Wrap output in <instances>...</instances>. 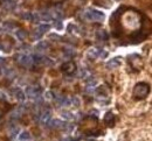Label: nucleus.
<instances>
[{
  "label": "nucleus",
  "mask_w": 152,
  "mask_h": 141,
  "mask_svg": "<svg viewBox=\"0 0 152 141\" xmlns=\"http://www.w3.org/2000/svg\"><path fill=\"white\" fill-rule=\"evenodd\" d=\"M150 92V85L147 83L141 82V83H137L133 87V96L136 99H144L149 96Z\"/></svg>",
  "instance_id": "1"
},
{
  "label": "nucleus",
  "mask_w": 152,
  "mask_h": 141,
  "mask_svg": "<svg viewBox=\"0 0 152 141\" xmlns=\"http://www.w3.org/2000/svg\"><path fill=\"white\" fill-rule=\"evenodd\" d=\"M1 49H3V46H1V44H0V50H1Z\"/></svg>",
  "instance_id": "36"
},
{
  "label": "nucleus",
  "mask_w": 152,
  "mask_h": 141,
  "mask_svg": "<svg viewBox=\"0 0 152 141\" xmlns=\"http://www.w3.org/2000/svg\"><path fill=\"white\" fill-rule=\"evenodd\" d=\"M84 17L87 20H90V21H103L105 18L103 12H99L96 9H88L84 13Z\"/></svg>",
  "instance_id": "3"
},
{
  "label": "nucleus",
  "mask_w": 152,
  "mask_h": 141,
  "mask_svg": "<svg viewBox=\"0 0 152 141\" xmlns=\"http://www.w3.org/2000/svg\"><path fill=\"white\" fill-rule=\"evenodd\" d=\"M80 104H81V101H80V99L77 98V97H73V98H70V105H73V106H80Z\"/></svg>",
  "instance_id": "26"
},
{
  "label": "nucleus",
  "mask_w": 152,
  "mask_h": 141,
  "mask_svg": "<svg viewBox=\"0 0 152 141\" xmlns=\"http://www.w3.org/2000/svg\"><path fill=\"white\" fill-rule=\"evenodd\" d=\"M99 53H101V49H97V48H93V49H89L88 51V57L90 60H95L97 57H99Z\"/></svg>",
  "instance_id": "13"
},
{
  "label": "nucleus",
  "mask_w": 152,
  "mask_h": 141,
  "mask_svg": "<svg viewBox=\"0 0 152 141\" xmlns=\"http://www.w3.org/2000/svg\"><path fill=\"white\" fill-rule=\"evenodd\" d=\"M5 58H3V57H0V64H5Z\"/></svg>",
  "instance_id": "34"
},
{
  "label": "nucleus",
  "mask_w": 152,
  "mask_h": 141,
  "mask_svg": "<svg viewBox=\"0 0 152 141\" xmlns=\"http://www.w3.org/2000/svg\"><path fill=\"white\" fill-rule=\"evenodd\" d=\"M55 27L57 29H61L62 28V21L61 20H55Z\"/></svg>",
  "instance_id": "31"
},
{
  "label": "nucleus",
  "mask_w": 152,
  "mask_h": 141,
  "mask_svg": "<svg viewBox=\"0 0 152 141\" xmlns=\"http://www.w3.org/2000/svg\"><path fill=\"white\" fill-rule=\"evenodd\" d=\"M48 47H49V43L47 41H41V42L37 43V46H36L35 49H36L37 53H42V51H45Z\"/></svg>",
  "instance_id": "16"
},
{
  "label": "nucleus",
  "mask_w": 152,
  "mask_h": 141,
  "mask_svg": "<svg viewBox=\"0 0 152 141\" xmlns=\"http://www.w3.org/2000/svg\"><path fill=\"white\" fill-rule=\"evenodd\" d=\"M23 111H25V107L23 106H20V107H18V109H15L13 112L11 113V115H9V119L12 120V121H17L18 119H20L21 118V115H22V113H23Z\"/></svg>",
  "instance_id": "7"
},
{
  "label": "nucleus",
  "mask_w": 152,
  "mask_h": 141,
  "mask_svg": "<svg viewBox=\"0 0 152 141\" xmlns=\"http://www.w3.org/2000/svg\"><path fill=\"white\" fill-rule=\"evenodd\" d=\"M63 54H65L67 57H73V56H75V50L71 48H66L63 50Z\"/></svg>",
  "instance_id": "24"
},
{
  "label": "nucleus",
  "mask_w": 152,
  "mask_h": 141,
  "mask_svg": "<svg viewBox=\"0 0 152 141\" xmlns=\"http://www.w3.org/2000/svg\"><path fill=\"white\" fill-rule=\"evenodd\" d=\"M20 17H21V19L26 20V21H32V13H29V12H25V13H22V14H21Z\"/></svg>",
  "instance_id": "25"
},
{
  "label": "nucleus",
  "mask_w": 152,
  "mask_h": 141,
  "mask_svg": "<svg viewBox=\"0 0 152 141\" xmlns=\"http://www.w3.org/2000/svg\"><path fill=\"white\" fill-rule=\"evenodd\" d=\"M19 140H20V141H29V140H31V134H29V132L25 131V132L20 133Z\"/></svg>",
  "instance_id": "23"
},
{
  "label": "nucleus",
  "mask_w": 152,
  "mask_h": 141,
  "mask_svg": "<svg viewBox=\"0 0 152 141\" xmlns=\"http://www.w3.org/2000/svg\"><path fill=\"white\" fill-rule=\"evenodd\" d=\"M96 36H97L98 40H101V41H107V40H108V33H107L104 29L98 30V32L96 33Z\"/></svg>",
  "instance_id": "18"
},
{
  "label": "nucleus",
  "mask_w": 152,
  "mask_h": 141,
  "mask_svg": "<svg viewBox=\"0 0 152 141\" xmlns=\"http://www.w3.org/2000/svg\"><path fill=\"white\" fill-rule=\"evenodd\" d=\"M61 70H62V72H65L67 75H73L76 70V66H75L74 62L69 61V62H66L65 64H62Z\"/></svg>",
  "instance_id": "6"
},
{
  "label": "nucleus",
  "mask_w": 152,
  "mask_h": 141,
  "mask_svg": "<svg viewBox=\"0 0 152 141\" xmlns=\"http://www.w3.org/2000/svg\"><path fill=\"white\" fill-rule=\"evenodd\" d=\"M4 6H5V8H7V9H14L15 6H17L15 0H5Z\"/></svg>",
  "instance_id": "21"
},
{
  "label": "nucleus",
  "mask_w": 152,
  "mask_h": 141,
  "mask_svg": "<svg viewBox=\"0 0 152 141\" xmlns=\"http://www.w3.org/2000/svg\"><path fill=\"white\" fill-rule=\"evenodd\" d=\"M61 117H62L63 119L68 120V121H70V120H74V119H75V115H74L71 112H69V111H63V112L61 113Z\"/></svg>",
  "instance_id": "20"
},
{
  "label": "nucleus",
  "mask_w": 152,
  "mask_h": 141,
  "mask_svg": "<svg viewBox=\"0 0 152 141\" xmlns=\"http://www.w3.org/2000/svg\"><path fill=\"white\" fill-rule=\"evenodd\" d=\"M62 141H76L75 139H71V138H68V139H65V140H62Z\"/></svg>",
  "instance_id": "35"
},
{
  "label": "nucleus",
  "mask_w": 152,
  "mask_h": 141,
  "mask_svg": "<svg viewBox=\"0 0 152 141\" xmlns=\"http://www.w3.org/2000/svg\"><path fill=\"white\" fill-rule=\"evenodd\" d=\"M65 125H66L65 121H61L59 119H53L47 124V127H49V128H63Z\"/></svg>",
  "instance_id": "9"
},
{
  "label": "nucleus",
  "mask_w": 152,
  "mask_h": 141,
  "mask_svg": "<svg viewBox=\"0 0 152 141\" xmlns=\"http://www.w3.org/2000/svg\"><path fill=\"white\" fill-rule=\"evenodd\" d=\"M13 95H14V97L19 100V101H23L25 99H26V93H25L22 90H20V89H15V90H13Z\"/></svg>",
  "instance_id": "12"
},
{
  "label": "nucleus",
  "mask_w": 152,
  "mask_h": 141,
  "mask_svg": "<svg viewBox=\"0 0 152 141\" xmlns=\"http://www.w3.org/2000/svg\"><path fill=\"white\" fill-rule=\"evenodd\" d=\"M49 29H50V26H49V24H46V23H45V24H40L39 27H37V28H36L35 30H36L37 33H39V34H40V35L42 36V35H43L45 33H47V32H48Z\"/></svg>",
  "instance_id": "17"
},
{
  "label": "nucleus",
  "mask_w": 152,
  "mask_h": 141,
  "mask_svg": "<svg viewBox=\"0 0 152 141\" xmlns=\"http://www.w3.org/2000/svg\"><path fill=\"white\" fill-rule=\"evenodd\" d=\"M15 60L21 67H31L33 64V58L28 54H19L17 55Z\"/></svg>",
  "instance_id": "4"
},
{
  "label": "nucleus",
  "mask_w": 152,
  "mask_h": 141,
  "mask_svg": "<svg viewBox=\"0 0 152 141\" xmlns=\"http://www.w3.org/2000/svg\"><path fill=\"white\" fill-rule=\"evenodd\" d=\"M115 114H113L112 112H107L105 115H104V122L109 126V127H113V125H115Z\"/></svg>",
  "instance_id": "8"
},
{
  "label": "nucleus",
  "mask_w": 152,
  "mask_h": 141,
  "mask_svg": "<svg viewBox=\"0 0 152 141\" xmlns=\"http://www.w3.org/2000/svg\"><path fill=\"white\" fill-rule=\"evenodd\" d=\"M15 27H17V24L13 23V22H11V21H5L3 23V29L5 32H12Z\"/></svg>",
  "instance_id": "15"
},
{
  "label": "nucleus",
  "mask_w": 152,
  "mask_h": 141,
  "mask_svg": "<svg viewBox=\"0 0 152 141\" xmlns=\"http://www.w3.org/2000/svg\"><path fill=\"white\" fill-rule=\"evenodd\" d=\"M46 98H47V99H55V95H54V92H52V91H47V92H46Z\"/></svg>",
  "instance_id": "30"
},
{
  "label": "nucleus",
  "mask_w": 152,
  "mask_h": 141,
  "mask_svg": "<svg viewBox=\"0 0 152 141\" xmlns=\"http://www.w3.org/2000/svg\"><path fill=\"white\" fill-rule=\"evenodd\" d=\"M107 56H108V53H107V51H103V50H101V53H99V57L104 58V57H107Z\"/></svg>",
  "instance_id": "32"
},
{
  "label": "nucleus",
  "mask_w": 152,
  "mask_h": 141,
  "mask_svg": "<svg viewBox=\"0 0 152 141\" xmlns=\"http://www.w3.org/2000/svg\"><path fill=\"white\" fill-rule=\"evenodd\" d=\"M19 131H20V128H19V126H17V125H12V126L9 127V130H8V133H9V136H11L12 139H14V138H17V135H18Z\"/></svg>",
  "instance_id": "14"
},
{
  "label": "nucleus",
  "mask_w": 152,
  "mask_h": 141,
  "mask_svg": "<svg viewBox=\"0 0 152 141\" xmlns=\"http://www.w3.org/2000/svg\"><path fill=\"white\" fill-rule=\"evenodd\" d=\"M0 100H6V95L0 92Z\"/></svg>",
  "instance_id": "33"
},
{
  "label": "nucleus",
  "mask_w": 152,
  "mask_h": 141,
  "mask_svg": "<svg viewBox=\"0 0 152 141\" xmlns=\"http://www.w3.org/2000/svg\"><path fill=\"white\" fill-rule=\"evenodd\" d=\"M26 96L31 99L37 100L39 98H41V89L37 86H29L26 89Z\"/></svg>",
  "instance_id": "5"
},
{
  "label": "nucleus",
  "mask_w": 152,
  "mask_h": 141,
  "mask_svg": "<svg viewBox=\"0 0 152 141\" xmlns=\"http://www.w3.org/2000/svg\"><path fill=\"white\" fill-rule=\"evenodd\" d=\"M119 66H121V60H119V57L111 58V60L107 63V68H108V69H115V68H118Z\"/></svg>",
  "instance_id": "10"
},
{
  "label": "nucleus",
  "mask_w": 152,
  "mask_h": 141,
  "mask_svg": "<svg viewBox=\"0 0 152 141\" xmlns=\"http://www.w3.org/2000/svg\"><path fill=\"white\" fill-rule=\"evenodd\" d=\"M68 32H69V33H76V32H77V27H76L75 24L70 23V24L68 26Z\"/></svg>",
  "instance_id": "29"
},
{
  "label": "nucleus",
  "mask_w": 152,
  "mask_h": 141,
  "mask_svg": "<svg viewBox=\"0 0 152 141\" xmlns=\"http://www.w3.org/2000/svg\"><path fill=\"white\" fill-rule=\"evenodd\" d=\"M89 75H90V72L88 71L87 69H82V70L80 71V77H81V78H85V79L89 78V77H90Z\"/></svg>",
  "instance_id": "27"
},
{
  "label": "nucleus",
  "mask_w": 152,
  "mask_h": 141,
  "mask_svg": "<svg viewBox=\"0 0 152 141\" xmlns=\"http://www.w3.org/2000/svg\"><path fill=\"white\" fill-rule=\"evenodd\" d=\"M32 21L35 22V23L40 22L41 21L40 20V14H37V13H33V14H32Z\"/></svg>",
  "instance_id": "28"
},
{
  "label": "nucleus",
  "mask_w": 152,
  "mask_h": 141,
  "mask_svg": "<svg viewBox=\"0 0 152 141\" xmlns=\"http://www.w3.org/2000/svg\"><path fill=\"white\" fill-rule=\"evenodd\" d=\"M40 20L41 21H50L52 20V13H49V12H43L42 14H40Z\"/></svg>",
  "instance_id": "22"
},
{
  "label": "nucleus",
  "mask_w": 152,
  "mask_h": 141,
  "mask_svg": "<svg viewBox=\"0 0 152 141\" xmlns=\"http://www.w3.org/2000/svg\"><path fill=\"white\" fill-rule=\"evenodd\" d=\"M0 73L5 77H7V78H13V76H15V72L11 68H6V67L0 68Z\"/></svg>",
  "instance_id": "11"
},
{
  "label": "nucleus",
  "mask_w": 152,
  "mask_h": 141,
  "mask_svg": "<svg viewBox=\"0 0 152 141\" xmlns=\"http://www.w3.org/2000/svg\"><path fill=\"white\" fill-rule=\"evenodd\" d=\"M15 35H17V37L19 38V40H26V37L28 36V34H27V32L25 30V29H18L17 32H15Z\"/></svg>",
  "instance_id": "19"
},
{
  "label": "nucleus",
  "mask_w": 152,
  "mask_h": 141,
  "mask_svg": "<svg viewBox=\"0 0 152 141\" xmlns=\"http://www.w3.org/2000/svg\"><path fill=\"white\" fill-rule=\"evenodd\" d=\"M35 120H37L41 125H45L47 126V124L52 120V112L50 110H43V111H40V112H36L35 115H34Z\"/></svg>",
  "instance_id": "2"
}]
</instances>
